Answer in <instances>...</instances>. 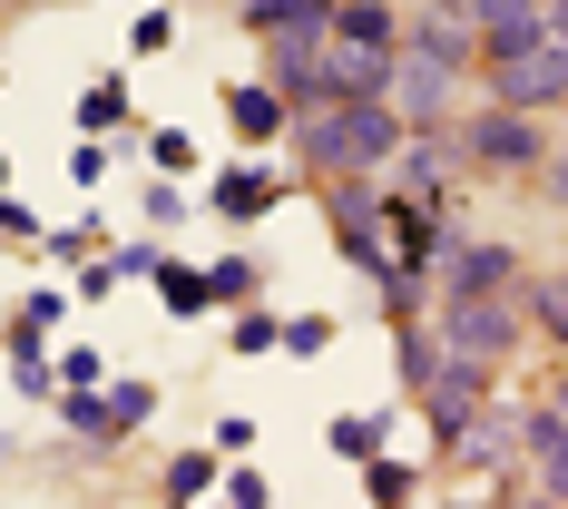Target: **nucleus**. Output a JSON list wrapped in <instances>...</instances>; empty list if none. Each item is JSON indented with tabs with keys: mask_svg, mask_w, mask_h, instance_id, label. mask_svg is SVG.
Wrapping results in <instances>:
<instances>
[{
	"mask_svg": "<svg viewBox=\"0 0 568 509\" xmlns=\"http://www.w3.org/2000/svg\"><path fill=\"white\" fill-rule=\"evenodd\" d=\"M393 69L402 59H383V50H343V40H324V99H334V109H373V99H393Z\"/></svg>",
	"mask_w": 568,
	"mask_h": 509,
	"instance_id": "9b49d317",
	"label": "nucleus"
},
{
	"mask_svg": "<svg viewBox=\"0 0 568 509\" xmlns=\"http://www.w3.org/2000/svg\"><path fill=\"white\" fill-rule=\"evenodd\" d=\"M442 314V353H460V363H510L519 353V334H529V314H519L510 294H490V304H432Z\"/></svg>",
	"mask_w": 568,
	"mask_h": 509,
	"instance_id": "20e7f679",
	"label": "nucleus"
},
{
	"mask_svg": "<svg viewBox=\"0 0 568 509\" xmlns=\"http://www.w3.org/2000/svg\"><path fill=\"white\" fill-rule=\"evenodd\" d=\"M294 147H304V167L324 176V186H343V176L393 167L402 147H412V128H402L393 99H373V109H314V118H294Z\"/></svg>",
	"mask_w": 568,
	"mask_h": 509,
	"instance_id": "f257e3e1",
	"label": "nucleus"
},
{
	"mask_svg": "<svg viewBox=\"0 0 568 509\" xmlns=\"http://www.w3.org/2000/svg\"><path fill=\"white\" fill-rule=\"evenodd\" d=\"M0 235H50V226H40V216H30L20 196H0Z\"/></svg>",
	"mask_w": 568,
	"mask_h": 509,
	"instance_id": "72a5a7b5",
	"label": "nucleus"
},
{
	"mask_svg": "<svg viewBox=\"0 0 568 509\" xmlns=\"http://www.w3.org/2000/svg\"><path fill=\"white\" fill-rule=\"evenodd\" d=\"M490 294H519V255L500 235H452L442 275H432V304H490Z\"/></svg>",
	"mask_w": 568,
	"mask_h": 509,
	"instance_id": "7ed1b4c3",
	"label": "nucleus"
},
{
	"mask_svg": "<svg viewBox=\"0 0 568 509\" xmlns=\"http://www.w3.org/2000/svg\"><path fill=\"white\" fill-rule=\"evenodd\" d=\"M442 157H452V138H412L402 147V196L412 206H442Z\"/></svg>",
	"mask_w": 568,
	"mask_h": 509,
	"instance_id": "f3484780",
	"label": "nucleus"
},
{
	"mask_svg": "<svg viewBox=\"0 0 568 509\" xmlns=\"http://www.w3.org/2000/svg\"><path fill=\"white\" fill-rule=\"evenodd\" d=\"M334 10L343 0H235V20L255 40H334Z\"/></svg>",
	"mask_w": 568,
	"mask_h": 509,
	"instance_id": "f8f14e48",
	"label": "nucleus"
},
{
	"mask_svg": "<svg viewBox=\"0 0 568 509\" xmlns=\"http://www.w3.org/2000/svg\"><path fill=\"white\" fill-rule=\"evenodd\" d=\"M79 128H89V138H109V128H128V79H99V89L79 99Z\"/></svg>",
	"mask_w": 568,
	"mask_h": 509,
	"instance_id": "4be33fe9",
	"label": "nucleus"
},
{
	"mask_svg": "<svg viewBox=\"0 0 568 509\" xmlns=\"http://www.w3.org/2000/svg\"><path fill=\"white\" fill-rule=\"evenodd\" d=\"M265 206H275V176H265V167H226V176H216V216H226V226L265 216Z\"/></svg>",
	"mask_w": 568,
	"mask_h": 509,
	"instance_id": "dca6fc26",
	"label": "nucleus"
},
{
	"mask_svg": "<svg viewBox=\"0 0 568 509\" xmlns=\"http://www.w3.org/2000/svg\"><path fill=\"white\" fill-rule=\"evenodd\" d=\"M393 109H402L412 138H452L460 79H452V69H432V59H402V69H393Z\"/></svg>",
	"mask_w": 568,
	"mask_h": 509,
	"instance_id": "6e6552de",
	"label": "nucleus"
},
{
	"mask_svg": "<svg viewBox=\"0 0 568 509\" xmlns=\"http://www.w3.org/2000/svg\"><path fill=\"white\" fill-rule=\"evenodd\" d=\"M452 157H460V167H480V176H539V167H549V128L519 118V109H470L452 128Z\"/></svg>",
	"mask_w": 568,
	"mask_h": 509,
	"instance_id": "f03ea898",
	"label": "nucleus"
},
{
	"mask_svg": "<svg viewBox=\"0 0 568 509\" xmlns=\"http://www.w3.org/2000/svg\"><path fill=\"white\" fill-rule=\"evenodd\" d=\"M402 383H412V393L442 383V334H412V324H402Z\"/></svg>",
	"mask_w": 568,
	"mask_h": 509,
	"instance_id": "5701e85b",
	"label": "nucleus"
},
{
	"mask_svg": "<svg viewBox=\"0 0 568 509\" xmlns=\"http://www.w3.org/2000/svg\"><path fill=\"white\" fill-rule=\"evenodd\" d=\"M510 441H519L510 421H490V411H480V421H470V431H460L452 451H460V460H470V470H500V451H510Z\"/></svg>",
	"mask_w": 568,
	"mask_h": 509,
	"instance_id": "412c9836",
	"label": "nucleus"
},
{
	"mask_svg": "<svg viewBox=\"0 0 568 509\" xmlns=\"http://www.w3.org/2000/svg\"><path fill=\"white\" fill-rule=\"evenodd\" d=\"M275 343H284L275 314H235V353H275Z\"/></svg>",
	"mask_w": 568,
	"mask_h": 509,
	"instance_id": "cd10ccee",
	"label": "nucleus"
},
{
	"mask_svg": "<svg viewBox=\"0 0 568 509\" xmlns=\"http://www.w3.org/2000/svg\"><path fill=\"white\" fill-rule=\"evenodd\" d=\"M422 411H432V431H442V441H460V431L490 411V363H460V353H442V383L422 393Z\"/></svg>",
	"mask_w": 568,
	"mask_h": 509,
	"instance_id": "1a4fd4ad",
	"label": "nucleus"
},
{
	"mask_svg": "<svg viewBox=\"0 0 568 509\" xmlns=\"http://www.w3.org/2000/svg\"><path fill=\"white\" fill-rule=\"evenodd\" d=\"M148 157H158L168 176H186V167H196V138H186V128H158V138H148Z\"/></svg>",
	"mask_w": 568,
	"mask_h": 509,
	"instance_id": "393cba45",
	"label": "nucleus"
},
{
	"mask_svg": "<svg viewBox=\"0 0 568 509\" xmlns=\"http://www.w3.org/2000/svg\"><path fill=\"white\" fill-rule=\"evenodd\" d=\"M226 118H235V138H245V147H275V138H294V109H284L265 79H235V89H226Z\"/></svg>",
	"mask_w": 568,
	"mask_h": 509,
	"instance_id": "ddd939ff",
	"label": "nucleus"
},
{
	"mask_svg": "<svg viewBox=\"0 0 568 509\" xmlns=\"http://www.w3.org/2000/svg\"><path fill=\"white\" fill-rule=\"evenodd\" d=\"M59 314H69V294H30V304H20V343H30V334H50Z\"/></svg>",
	"mask_w": 568,
	"mask_h": 509,
	"instance_id": "c756f323",
	"label": "nucleus"
},
{
	"mask_svg": "<svg viewBox=\"0 0 568 509\" xmlns=\"http://www.w3.org/2000/svg\"><path fill=\"white\" fill-rule=\"evenodd\" d=\"M10 383H20V393H59V373L30 353V343H10Z\"/></svg>",
	"mask_w": 568,
	"mask_h": 509,
	"instance_id": "a878e982",
	"label": "nucleus"
},
{
	"mask_svg": "<svg viewBox=\"0 0 568 509\" xmlns=\"http://www.w3.org/2000/svg\"><path fill=\"white\" fill-rule=\"evenodd\" d=\"M519 451L539 460V500L568 509V411H529L519 421Z\"/></svg>",
	"mask_w": 568,
	"mask_h": 509,
	"instance_id": "4468645a",
	"label": "nucleus"
},
{
	"mask_svg": "<svg viewBox=\"0 0 568 509\" xmlns=\"http://www.w3.org/2000/svg\"><path fill=\"white\" fill-rule=\"evenodd\" d=\"M539 186H549V196H568V157H549V167H539Z\"/></svg>",
	"mask_w": 568,
	"mask_h": 509,
	"instance_id": "f704fd0d",
	"label": "nucleus"
},
{
	"mask_svg": "<svg viewBox=\"0 0 568 509\" xmlns=\"http://www.w3.org/2000/svg\"><path fill=\"white\" fill-rule=\"evenodd\" d=\"M148 401H158L148 383H118V401H109V431H138V421H148Z\"/></svg>",
	"mask_w": 568,
	"mask_h": 509,
	"instance_id": "c85d7f7f",
	"label": "nucleus"
},
{
	"mask_svg": "<svg viewBox=\"0 0 568 509\" xmlns=\"http://www.w3.org/2000/svg\"><path fill=\"white\" fill-rule=\"evenodd\" d=\"M0 186H10V157H0Z\"/></svg>",
	"mask_w": 568,
	"mask_h": 509,
	"instance_id": "c9c22d12",
	"label": "nucleus"
},
{
	"mask_svg": "<svg viewBox=\"0 0 568 509\" xmlns=\"http://www.w3.org/2000/svg\"><path fill=\"white\" fill-rule=\"evenodd\" d=\"M226 509H265V470L235 460V470H226Z\"/></svg>",
	"mask_w": 568,
	"mask_h": 509,
	"instance_id": "2f4dec72",
	"label": "nucleus"
},
{
	"mask_svg": "<svg viewBox=\"0 0 568 509\" xmlns=\"http://www.w3.org/2000/svg\"><path fill=\"white\" fill-rule=\"evenodd\" d=\"M519 314H529V334L568 343V275H539V284H519Z\"/></svg>",
	"mask_w": 568,
	"mask_h": 509,
	"instance_id": "a211bd4d",
	"label": "nucleus"
},
{
	"mask_svg": "<svg viewBox=\"0 0 568 509\" xmlns=\"http://www.w3.org/2000/svg\"><path fill=\"white\" fill-rule=\"evenodd\" d=\"M168 40H176V10H148V20L128 30V50H138V59H158V50H168Z\"/></svg>",
	"mask_w": 568,
	"mask_h": 509,
	"instance_id": "bb28decb",
	"label": "nucleus"
},
{
	"mask_svg": "<svg viewBox=\"0 0 568 509\" xmlns=\"http://www.w3.org/2000/svg\"><path fill=\"white\" fill-rule=\"evenodd\" d=\"M373 500H383V509L412 500V470H402V460H373Z\"/></svg>",
	"mask_w": 568,
	"mask_h": 509,
	"instance_id": "7c9ffc66",
	"label": "nucleus"
},
{
	"mask_svg": "<svg viewBox=\"0 0 568 509\" xmlns=\"http://www.w3.org/2000/svg\"><path fill=\"white\" fill-rule=\"evenodd\" d=\"M383 245H393L402 284H432V275H442V245H452V226H442V206H412V196H393V206H383Z\"/></svg>",
	"mask_w": 568,
	"mask_h": 509,
	"instance_id": "0eeeda50",
	"label": "nucleus"
},
{
	"mask_svg": "<svg viewBox=\"0 0 568 509\" xmlns=\"http://www.w3.org/2000/svg\"><path fill=\"white\" fill-rule=\"evenodd\" d=\"M69 176H79V186H99V176H109V147H99V138H89V147H69Z\"/></svg>",
	"mask_w": 568,
	"mask_h": 509,
	"instance_id": "473e14b6",
	"label": "nucleus"
},
{
	"mask_svg": "<svg viewBox=\"0 0 568 509\" xmlns=\"http://www.w3.org/2000/svg\"><path fill=\"white\" fill-rule=\"evenodd\" d=\"M402 59H432V69H470L480 59V30H470V10L452 0H412V20H402Z\"/></svg>",
	"mask_w": 568,
	"mask_h": 509,
	"instance_id": "423d86ee",
	"label": "nucleus"
},
{
	"mask_svg": "<svg viewBox=\"0 0 568 509\" xmlns=\"http://www.w3.org/2000/svg\"><path fill=\"white\" fill-rule=\"evenodd\" d=\"M334 451H343V460H383V421H373V411L334 421Z\"/></svg>",
	"mask_w": 568,
	"mask_h": 509,
	"instance_id": "b1692460",
	"label": "nucleus"
},
{
	"mask_svg": "<svg viewBox=\"0 0 568 509\" xmlns=\"http://www.w3.org/2000/svg\"><path fill=\"white\" fill-rule=\"evenodd\" d=\"M334 40H343V50L402 59V10H393V0H343V10H334Z\"/></svg>",
	"mask_w": 568,
	"mask_h": 509,
	"instance_id": "2eb2a0df",
	"label": "nucleus"
},
{
	"mask_svg": "<svg viewBox=\"0 0 568 509\" xmlns=\"http://www.w3.org/2000/svg\"><path fill=\"white\" fill-rule=\"evenodd\" d=\"M460 10H470V30H480L490 59H529L549 40V0H460Z\"/></svg>",
	"mask_w": 568,
	"mask_h": 509,
	"instance_id": "9d476101",
	"label": "nucleus"
},
{
	"mask_svg": "<svg viewBox=\"0 0 568 509\" xmlns=\"http://www.w3.org/2000/svg\"><path fill=\"white\" fill-rule=\"evenodd\" d=\"M158 304H168L176 324H186V314H206V304H216V284H206V275H186V265H158Z\"/></svg>",
	"mask_w": 568,
	"mask_h": 509,
	"instance_id": "aec40b11",
	"label": "nucleus"
},
{
	"mask_svg": "<svg viewBox=\"0 0 568 509\" xmlns=\"http://www.w3.org/2000/svg\"><path fill=\"white\" fill-rule=\"evenodd\" d=\"M216 480H226V460H216V451H176V460H168V509H176V500H206Z\"/></svg>",
	"mask_w": 568,
	"mask_h": 509,
	"instance_id": "6ab92c4d",
	"label": "nucleus"
},
{
	"mask_svg": "<svg viewBox=\"0 0 568 509\" xmlns=\"http://www.w3.org/2000/svg\"><path fill=\"white\" fill-rule=\"evenodd\" d=\"M490 109H519V118L568 109V50H559V40H539L529 59H490Z\"/></svg>",
	"mask_w": 568,
	"mask_h": 509,
	"instance_id": "39448f33",
	"label": "nucleus"
}]
</instances>
